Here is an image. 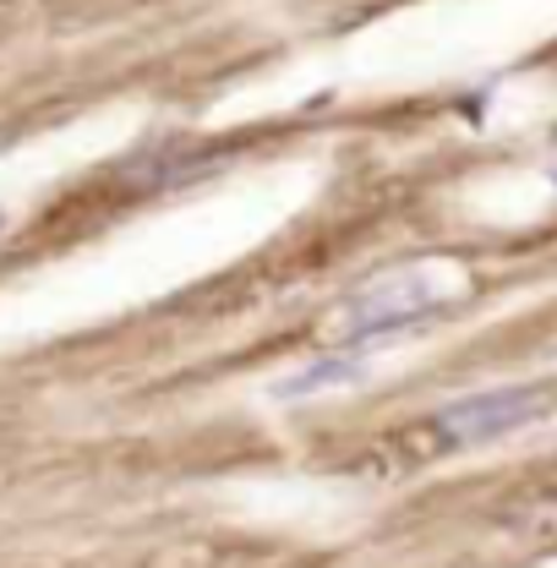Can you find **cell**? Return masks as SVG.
<instances>
[{
	"label": "cell",
	"instance_id": "cell-5",
	"mask_svg": "<svg viewBox=\"0 0 557 568\" xmlns=\"http://www.w3.org/2000/svg\"><path fill=\"white\" fill-rule=\"evenodd\" d=\"M6 148H11V132H0V153H6Z\"/></svg>",
	"mask_w": 557,
	"mask_h": 568
},
{
	"label": "cell",
	"instance_id": "cell-4",
	"mask_svg": "<svg viewBox=\"0 0 557 568\" xmlns=\"http://www.w3.org/2000/svg\"><path fill=\"white\" fill-rule=\"evenodd\" d=\"M219 170L213 153H198V148H159V153H142L126 164V181L132 186H186V181H203Z\"/></svg>",
	"mask_w": 557,
	"mask_h": 568
},
{
	"label": "cell",
	"instance_id": "cell-2",
	"mask_svg": "<svg viewBox=\"0 0 557 568\" xmlns=\"http://www.w3.org/2000/svg\"><path fill=\"white\" fill-rule=\"evenodd\" d=\"M547 410H553V388L514 383V388H487V394H465V399L443 405L432 416V432L448 448H476V443H497V437H508L519 426L541 422Z\"/></svg>",
	"mask_w": 557,
	"mask_h": 568
},
{
	"label": "cell",
	"instance_id": "cell-1",
	"mask_svg": "<svg viewBox=\"0 0 557 568\" xmlns=\"http://www.w3.org/2000/svg\"><path fill=\"white\" fill-rule=\"evenodd\" d=\"M454 301L421 274H399V280H383L372 290H355L340 312V328H345V345L372 351L377 339H399L411 328H426L437 317H448Z\"/></svg>",
	"mask_w": 557,
	"mask_h": 568
},
{
	"label": "cell",
	"instance_id": "cell-3",
	"mask_svg": "<svg viewBox=\"0 0 557 568\" xmlns=\"http://www.w3.org/2000/svg\"><path fill=\"white\" fill-rule=\"evenodd\" d=\"M366 366H372V351L345 345V351H334V355H323V361H312V366H301V372H290V377H278L274 399H312V394H323V388L361 383Z\"/></svg>",
	"mask_w": 557,
	"mask_h": 568
}]
</instances>
